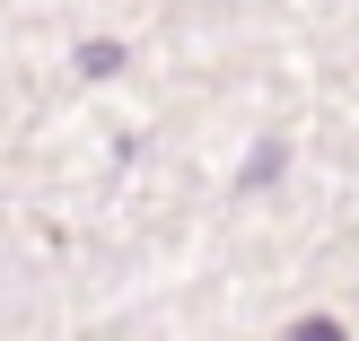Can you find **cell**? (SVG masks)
<instances>
[{"mask_svg":"<svg viewBox=\"0 0 359 341\" xmlns=\"http://www.w3.org/2000/svg\"><path fill=\"white\" fill-rule=\"evenodd\" d=\"M290 341H342V324H325V315H307V324H298Z\"/></svg>","mask_w":359,"mask_h":341,"instance_id":"cell-1","label":"cell"}]
</instances>
